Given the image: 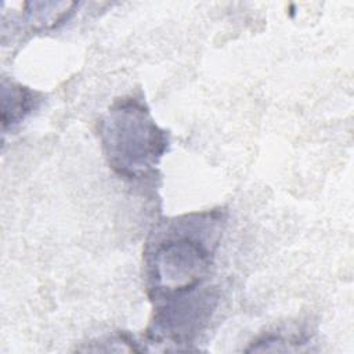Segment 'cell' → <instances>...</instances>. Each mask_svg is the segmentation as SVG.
Wrapping results in <instances>:
<instances>
[{
    "label": "cell",
    "instance_id": "6da1fadb",
    "mask_svg": "<svg viewBox=\"0 0 354 354\" xmlns=\"http://www.w3.org/2000/svg\"><path fill=\"white\" fill-rule=\"evenodd\" d=\"M221 212L192 213L162 223L144 252L149 297L158 304L198 292L209 278L223 231Z\"/></svg>",
    "mask_w": 354,
    "mask_h": 354
},
{
    "label": "cell",
    "instance_id": "7a4b0ae2",
    "mask_svg": "<svg viewBox=\"0 0 354 354\" xmlns=\"http://www.w3.org/2000/svg\"><path fill=\"white\" fill-rule=\"evenodd\" d=\"M100 134L109 165L124 177L147 173L169 144L145 105L134 98H123L109 108L100 123Z\"/></svg>",
    "mask_w": 354,
    "mask_h": 354
},
{
    "label": "cell",
    "instance_id": "3957f363",
    "mask_svg": "<svg viewBox=\"0 0 354 354\" xmlns=\"http://www.w3.org/2000/svg\"><path fill=\"white\" fill-rule=\"evenodd\" d=\"M33 94L19 84L7 83L3 80V105H1V123L6 130L8 126L19 123L33 106Z\"/></svg>",
    "mask_w": 354,
    "mask_h": 354
}]
</instances>
